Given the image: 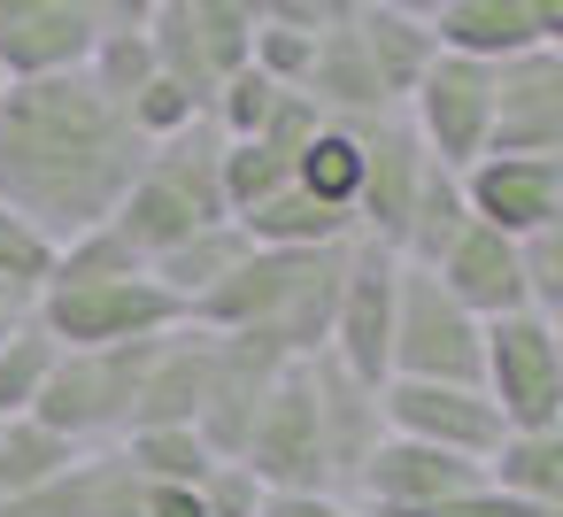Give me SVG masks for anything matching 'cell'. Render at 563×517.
<instances>
[{
	"mask_svg": "<svg viewBox=\"0 0 563 517\" xmlns=\"http://www.w3.org/2000/svg\"><path fill=\"white\" fill-rule=\"evenodd\" d=\"M294 186H301L309 201H324V209H340V217L355 224V186H363V132H355V124H324V132L309 140V155H301Z\"/></svg>",
	"mask_w": 563,
	"mask_h": 517,
	"instance_id": "27",
	"label": "cell"
},
{
	"mask_svg": "<svg viewBox=\"0 0 563 517\" xmlns=\"http://www.w3.org/2000/svg\"><path fill=\"white\" fill-rule=\"evenodd\" d=\"M263 517H363L340 494H263Z\"/></svg>",
	"mask_w": 563,
	"mask_h": 517,
	"instance_id": "35",
	"label": "cell"
},
{
	"mask_svg": "<svg viewBox=\"0 0 563 517\" xmlns=\"http://www.w3.org/2000/svg\"><path fill=\"white\" fill-rule=\"evenodd\" d=\"M340 271H347V240H340V248H317V255L247 248L240 271H232L217 294H201V301L186 309V324H201V332H255V340H271L286 363H317L324 340H332Z\"/></svg>",
	"mask_w": 563,
	"mask_h": 517,
	"instance_id": "2",
	"label": "cell"
},
{
	"mask_svg": "<svg viewBox=\"0 0 563 517\" xmlns=\"http://www.w3.org/2000/svg\"><path fill=\"white\" fill-rule=\"evenodd\" d=\"M517 278H525L532 317L555 324V309H563V232H532V240H517Z\"/></svg>",
	"mask_w": 563,
	"mask_h": 517,
	"instance_id": "33",
	"label": "cell"
},
{
	"mask_svg": "<svg viewBox=\"0 0 563 517\" xmlns=\"http://www.w3.org/2000/svg\"><path fill=\"white\" fill-rule=\"evenodd\" d=\"M432 278H440V294H448L463 317H478V324L532 317L525 278H517V240H501V232H486V224H471V232L432 263Z\"/></svg>",
	"mask_w": 563,
	"mask_h": 517,
	"instance_id": "20",
	"label": "cell"
},
{
	"mask_svg": "<svg viewBox=\"0 0 563 517\" xmlns=\"http://www.w3.org/2000/svg\"><path fill=\"white\" fill-rule=\"evenodd\" d=\"M309 371V409H317V455H324V486L347 502V486L363 479V463L378 455L386 440V417H378V386L347 378L340 363H301Z\"/></svg>",
	"mask_w": 563,
	"mask_h": 517,
	"instance_id": "17",
	"label": "cell"
},
{
	"mask_svg": "<svg viewBox=\"0 0 563 517\" xmlns=\"http://www.w3.org/2000/svg\"><path fill=\"white\" fill-rule=\"evenodd\" d=\"M463 232H471V209H463V170H440V163L424 155L417 201H409V217H401V232H394V263L432 271V263H440Z\"/></svg>",
	"mask_w": 563,
	"mask_h": 517,
	"instance_id": "24",
	"label": "cell"
},
{
	"mask_svg": "<svg viewBox=\"0 0 563 517\" xmlns=\"http://www.w3.org/2000/svg\"><path fill=\"white\" fill-rule=\"evenodd\" d=\"M47 271H55V248H47L24 217L0 209V294H9V301H40Z\"/></svg>",
	"mask_w": 563,
	"mask_h": 517,
	"instance_id": "32",
	"label": "cell"
},
{
	"mask_svg": "<svg viewBox=\"0 0 563 517\" xmlns=\"http://www.w3.org/2000/svg\"><path fill=\"white\" fill-rule=\"evenodd\" d=\"M378 417L394 440H417V448H440V455H463L486 471V455L501 448V417L478 386H409V378H386L378 386Z\"/></svg>",
	"mask_w": 563,
	"mask_h": 517,
	"instance_id": "13",
	"label": "cell"
},
{
	"mask_svg": "<svg viewBox=\"0 0 563 517\" xmlns=\"http://www.w3.org/2000/svg\"><path fill=\"white\" fill-rule=\"evenodd\" d=\"M548 517H563V509H548Z\"/></svg>",
	"mask_w": 563,
	"mask_h": 517,
	"instance_id": "37",
	"label": "cell"
},
{
	"mask_svg": "<svg viewBox=\"0 0 563 517\" xmlns=\"http://www.w3.org/2000/svg\"><path fill=\"white\" fill-rule=\"evenodd\" d=\"M55 363H63V348L40 332V317H24L9 332V348H0V417H32L47 378H55Z\"/></svg>",
	"mask_w": 563,
	"mask_h": 517,
	"instance_id": "29",
	"label": "cell"
},
{
	"mask_svg": "<svg viewBox=\"0 0 563 517\" xmlns=\"http://www.w3.org/2000/svg\"><path fill=\"white\" fill-rule=\"evenodd\" d=\"M240 255H247V240H240V224L224 217V224H209V232L178 240V248H170V255H163V263H155L147 278H155V286H163V294H170L178 309H194L201 294H217V286H224V278L240 271Z\"/></svg>",
	"mask_w": 563,
	"mask_h": 517,
	"instance_id": "26",
	"label": "cell"
},
{
	"mask_svg": "<svg viewBox=\"0 0 563 517\" xmlns=\"http://www.w3.org/2000/svg\"><path fill=\"white\" fill-rule=\"evenodd\" d=\"M140 163L147 140L86 70L0 86V209L24 217L47 248L109 224Z\"/></svg>",
	"mask_w": 563,
	"mask_h": 517,
	"instance_id": "1",
	"label": "cell"
},
{
	"mask_svg": "<svg viewBox=\"0 0 563 517\" xmlns=\"http://www.w3.org/2000/svg\"><path fill=\"white\" fill-rule=\"evenodd\" d=\"M478 394L494 402L501 432H563V332L548 317L486 324Z\"/></svg>",
	"mask_w": 563,
	"mask_h": 517,
	"instance_id": "6",
	"label": "cell"
},
{
	"mask_svg": "<svg viewBox=\"0 0 563 517\" xmlns=\"http://www.w3.org/2000/svg\"><path fill=\"white\" fill-rule=\"evenodd\" d=\"M147 348H155V340H132V348H93V355H63L32 417H40L63 448H78V455L117 448V440L132 432V402H140Z\"/></svg>",
	"mask_w": 563,
	"mask_h": 517,
	"instance_id": "5",
	"label": "cell"
},
{
	"mask_svg": "<svg viewBox=\"0 0 563 517\" xmlns=\"http://www.w3.org/2000/svg\"><path fill=\"white\" fill-rule=\"evenodd\" d=\"M486 486L540 517L563 509V432H501V448L486 455Z\"/></svg>",
	"mask_w": 563,
	"mask_h": 517,
	"instance_id": "25",
	"label": "cell"
},
{
	"mask_svg": "<svg viewBox=\"0 0 563 517\" xmlns=\"http://www.w3.org/2000/svg\"><path fill=\"white\" fill-rule=\"evenodd\" d=\"M78 463V448H63L40 417H0V502L40 494L47 479H63Z\"/></svg>",
	"mask_w": 563,
	"mask_h": 517,
	"instance_id": "28",
	"label": "cell"
},
{
	"mask_svg": "<svg viewBox=\"0 0 563 517\" xmlns=\"http://www.w3.org/2000/svg\"><path fill=\"white\" fill-rule=\"evenodd\" d=\"M209 371H217V332L170 324V332L147 348L140 402H132V432H194L201 394H209ZM132 432H124V440H132Z\"/></svg>",
	"mask_w": 563,
	"mask_h": 517,
	"instance_id": "18",
	"label": "cell"
},
{
	"mask_svg": "<svg viewBox=\"0 0 563 517\" xmlns=\"http://www.w3.org/2000/svg\"><path fill=\"white\" fill-rule=\"evenodd\" d=\"M147 47L155 78H170L194 109H209L255 63V0H155Z\"/></svg>",
	"mask_w": 563,
	"mask_h": 517,
	"instance_id": "3",
	"label": "cell"
},
{
	"mask_svg": "<svg viewBox=\"0 0 563 517\" xmlns=\"http://www.w3.org/2000/svg\"><path fill=\"white\" fill-rule=\"evenodd\" d=\"M440 55L501 70L517 55L563 47V0H417Z\"/></svg>",
	"mask_w": 563,
	"mask_h": 517,
	"instance_id": "8",
	"label": "cell"
},
{
	"mask_svg": "<svg viewBox=\"0 0 563 517\" xmlns=\"http://www.w3.org/2000/svg\"><path fill=\"white\" fill-rule=\"evenodd\" d=\"M486 155H540L563 163V47L517 55L494 70V124Z\"/></svg>",
	"mask_w": 563,
	"mask_h": 517,
	"instance_id": "14",
	"label": "cell"
},
{
	"mask_svg": "<svg viewBox=\"0 0 563 517\" xmlns=\"http://www.w3.org/2000/svg\"><path fill=\"white\" fill-rule=\"evenodd\" d=\"M101 278H147V263L124 248L117 224H93V232L63 240V248H55V271H47V286H101ZM47 286H40V294H47Z\"/></svg>",
	"mask_w": 563,
	"mask_h": 517,
	"instance_id": "30",
	"label": "cell"
},
{
	"mask_svg": "<svg viewBox=\"0 0 563 517\" xmlns=\"http://www.w3.org/2000/svg\"><path fill=\"white\" fill-rule=\"evenodd\" d=\"M232 463L263 494H332L324 486V455H317V409H309V371L301 363L263 394V409H255V425H247Z\"/></svg>",
	"mask_w": 563,
	"mask_h": 517,
	"instance_id": "10",
	"label": "cell"
},
{
	"mask_svg": "<svg viewBox=\"0 0 563 517\" xmlns=\"http://www.w3.org/2000/svg\"><path fill=\"white\" fill-rule=\"evenodd\" d=\"M347 24H355V47H363V63L378 70L386 101L401 109V101L417 94V78L440 63L432 32H424V9H417V0H347Z\"/></svg>",
	"mask_w": 563,
	"mask_h": 517,
	"instance_id": "21",
	"label": "cell"
},
{
	"mask_svg": "<svg viewBox=\"0 0 563 517\" xmlns=\"http://www.w3.org/2000/svg\"><path fill=\"white\" fill-rule=\"evenodd\" d=\"M140 170H147L155 186H170L194 217H209V224L232 217V209H224V132H217L209 117L186 124V132H170V140H155Z\"/></svg>",
	"mask_w": 563,
	"mask_h": 517,
	"instance_id": "22",
	"label": "cell"
},
{
	"mask_svg": "<svg viewBox=\"0 0 563 517\" xmlns=\"http://www.w3.org/2000/svg\"><path fill=\"white\" fill-rule=\"evenodd\" d=\"M486 324L463 317L432 271H394V340H386V378L409 386H478Z\"/></svg>",
	"mask_w": 563,
	"mask_h": 517,
	"instance_id": "4",
	"label": "cell"
},
{
	"mask_svg": "<svg viewBox=\"0 0 563 517\" xmlns=\"http://www.w3.org/2000/svg\"><path fill=\"white\" fill-rule=\"evenodd\" d=\"M40 332L63 355H93V348H132V340H163L170 324H186V309L155 286V278H101V286H47L32 301Z\"/></svg>",
	"mask_w": 563,
	"mask_h": 517,
	"instance_id": "7",
	"label": "cell"
},
{
	"mask_svg": "<svg viewBox=\"0 0 563 517\" xmlns=\"http://www.w3.org/2000/svg\"><path fill=\"white\" fill-rule=\"evenodd\" d=\"M463 209H471V224H486L501 240L563 232V163H540V155H478L463 170Z\"/></svg>",
	"mask_w": 563,
	"mask_h": 517,
	"instance_id": "15",
	"label": "cell"
},
{
	"mask_svg": "<svg viewBox=\"0 0 563 517\" xmlns=\"http://www.w3.org/2000/svg\"><path fill=\"white\" fill-rule=\"evenodd\" d=\"M355 132H363L355 240H371V248L394 255V232H401V217H409V201H417V178H424V147L409 140L401 117H371V124H355Z\"/></svg>",
	"mask_w": 563,
	"mask_h": 517,
	"instance_id": "19",
	"label": "cell"
},
{
	"mask_svg": "<svg viewBox=\"0 0 563 517\" xmlns=\"http://www.w3.org/2000/svg\"><path fill=\"white\" fill-rule=\"evenodd\" d=\"M147 9L155 0H101V32H93V55H86V78L124 109L155 86V47H147Z\"/></svg>",
	"mask_w": 563,
	"mask_h": 517,
	"instance_id": "23",
	"label": "cell"
},
{
	"mask_svg": "<svg viewBox=\"0 0 563 517\" xmlns=\"http://www.w3.org/2000/svg\"><path fill=\"white\" fill-rule=\"evenodd\" d=\"M394 255L371 240H347V271H340V309H332V340L324 363H340L363 386H386V340H394Z\"/></svg>",
	"mask_w": 563,
	"mask_h": 517,
	"instance_id": "12",
	"label": "cell"
},
{
	"mask_svg": "<svg viewBox=\"0 0 563 517\" xmlns=\"http://www.w3.org/2000/svg\"><path fill=\"white\" fill-rule=\"evenodd\" d=\"M401 124H409V140H417L440 170H471V163L486 155V124H494V70L440 55V63L417 78V94L401 101Z\"/></svg>",
	"mask_w": 563,
	"mask_h": 517,
	"instance_id": "9",
	"label": "cell"
},
{
	"mask_svg": "<svg viewBox=\"0 0 563 517\" xmlns=\"http://www.w3.org/2000/svg\"><path fill=\"white\" fill-rule=\"evenodd\" d=\"M32 317V301H9V294H0V348H9V332Z\"/></svg>",
	"mask_w": 563,
	"mask_h": 517,
	"instance_id": "36",
	"label": "cell"
},
{
	"mask_svg": "<svg viewBox=\"0 0 563 517\" xmlns=\"http://www.w3.org/2000/svg\"><path fill=\"white\" fill-rule=\"evenodd\" d=\"M117 455L155 486H201V471L217 463L201 448V432H132V440H117Z\"/></svg>",
	"mask_w": 563,
	"mask_h": 517,
	"instance_id": "31",
	"label": "cell"
},
{
	"mask_svg": "<svg viewBox=\"0 0 563 517\" xmlns=\"http://www.w3.org/2000/svg\"><path fill=\"white\" fill-rule=\"evenodd\" d=\"M194 502H201V517H263V486H255L232 455H217V463L201 471Z\"/></svg>",
	"mask_w": 563,
	"mask_h": 517,
	"instance_id": "34",
	"label": "cell"
},
{
	"mask_svg": "<svg viewBox=\"0 0 563 517\" xmlns=\"http://www.w3.org/2000/svg\"><path fill=\"white\" fill-rule=\"evenodd\" d=\"M101 0H0V86H40L86 70Z\"/></svg>",
	"mask_w": 563,
	"mask_h": 517,
	"instance_id": "11",
	"label": "cell"
},
{
	"mask_svg": "<svg viewBox=\"0 0 563 517\" xmlns=\"http://www.w3.org/2000/svg\"><path fill=\"white\" fill-rule=\"evenodd\" d=\"M286 371H294V363H286L271 340H255V332H217V371H209V394H201V417H194L201 448H209V455H240V440H247L263 394H271Z\"/></svg>",
	"mask_w": 563,
	"mask_h": 517,
	"instance_id": "16",
	"label": "cell"
}]
</instances>
